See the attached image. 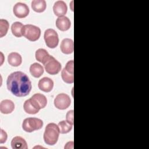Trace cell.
<instances>
[{
  "label": "cell",
  "mask_w": 149,
  "mask_h": 149,
  "mask_svg": "<svg viewBox=\"0 0 149 149\" xmlns=\"http://www.w3.org/2000/svg\"><path fill=\"white\" fill-rule=\"evenodd\" d=\"M6 85L8 90L18 97L29 95L32 88L28 76L20 71L10 73L7 78Z\"/></svg>",
  "instance_id": "1"
},
{
  "label": "cell",
  "mask_w": 149,
  "mask_h": 149,
  "mask_svg": "<svg viewBox=\"0 0 149 149\" xmlns=\"http://www.w3.org/2000/svg\"><path fill=\"white\" fill-rule=\"evenodd\" d=\"M60 132L58 125L54 123H48L45 128L43 138L45 143L49 146H53L56 143L58 140Z\"/></svg>",
  "instance_id": "2"
},
{
  "label": "cell",
  "mask_w": 149,
  "mask_h": 149,
  "mask_svg": "<svg viewBox=\"0 0 149 149\" xmlns=\"http://www.w3.org/2000/svg\"><path fill=\"white\" fill-rule=\"evenodd\" d=\"M43 126L41 119L34 117L26 118L22 123V129L26 132L31 133L35 130L41 129Z\"/></svg>",
  "instance_id": "3"
},
{
  "label": "cell",
  "mask_w": 149,
  "mask_h": 149,
  "mask_svg": "<svg viewBox=\"0 0 149 149\" xmlns=\"http://www.w3.org/2000/svg\"><path fill=\"white\" fill-rule=\"evenodd\" d=\"M22 34L30 41H36L38 40L41 36L40 29L33 24L24 25L22 29Z\"/></svg>",
  "instance_id": "4"
},
{
  "label": "cell",
  "mask_w": 149,
  "mask_h": 149,
  "mask_svg": "<svg viewBox=\"0 0 149 149\" xmlns=\"http://www.w3.org/2000/svg\"><path fill=\"white\" fill-rule=\"evenodd\" d=\"M45 71L49 74H58L61 70V64L54 56H49L47 60L43 63Z\"/></svg>",
  "instance_id": "5"
},
{
  "label": "cell",
  "mask_w": 149,
  "mask_h": 149,
  "mask_svg": "<svg viewBox=\"0 0 149 149\" xmlns=\"http://www.w3.org/2000/svg\"><path fill=\"white\" fill-rule=\"evenodd\" d=\"M44 40L47 46L50 48H55L59 42V37L56 31L52 29H48L44 32Z\"/></svg>",
  "instance_id": "6"
},
{
  "label": "cell",
  "mask_w": 149,
  "mask_h": 149,
  "mask_svg": "<svg viewBox=\"0 0 149 149\" xmlns=\"http://www.w3.org/2000/svg\"><path fill=\"white\" fill-rule=\"evenodd\" d=\"M71 104V100L69 96L65 93L58 94L54 99L55 107L61 110L68 108Z\"/></svg>",
  "instance_id": "7"
},
{
  "label": "cell",
  "mask_w": 149,
  "mask_h": 149,
  "mask_svg": "<svg viewBox=\"0 0 149 149\" xmlns=\"http://www.w3.org/2000/svg\"><path fill=\"white\" fill-rule=\"evenodd\" d=\"M14 15L18 18H24L28 16L30 10L28 6L24 3L17 2L13 8Z\"/></svg>",
  "instance_id": "8"
},
{
  "label": "cell",
  "mask_w": 149,
  "mask_h": 149,
  "mask_svg": "<svg viewBox=\"0 0 149 149\" xmlns=\"http://www.w3.org/2000/svg\"><path fill=\"white\" fill-rule=\"evenodd\" d=\"M38 87L41 91L48 93L53 88L54 81L50 78L44 77L39 80Z\"/></svg>",
  "instance_id": "9"
},
{
  "label": "cell",
  "mask_w": 149,
  "mask_h": 149,
  "mask_svg": "<svg viewBox=\"0 0 149 149\" xmlns=\"http://www.w3.org/2000/svg\"><path fill=\"white\" fill-rule=\"evenodd\" d=\"M68 10V7L66 3L63 1H57L55 2L53 6V11L54 14L58 16H64Z\"/></svg>",
  "instance_id": "10"
},
{
  "label": "cell",
  "mask_w": 149,
  "mask_h": 149,
  "mask_svg": "<svg viewBox=\"0 0 149 149\" xmlns=\"http://www.w3.org/2000/svg\"><path fill=\"white\" fill-rule=\"evenodd\" d=\"M71 26L69 19L65 16L58 17L56 20V26L61 31H65L69 30Z\"/></svg>",
  "instance_id": "11"
},
{
  "label": "cell",
  "mask_w": 149,
  "mask_h": 149,
  "mask_svg": "<svg viewBox=\"0 0 149 149\" xmlns=\"http://www.w3.org/2000/svg\"><path fill=\"white\" fill-rule=\"evenodd\" d=\"M60 49L62 52L65 54H72L74 49L73 41L70 38H64L61 43Z\"/></svg>",
  "instance_id": "12"
},
{
  "label": "cell",
  "mask_w": 149,
  "mask_h": 149,
  "mask_svg": "<svg viewBox=\"0 0 149 149\" xmlns=\"http://www.w3.org/2000/svg\"><path fill=\"white\" fill-rule=\"evenodd\" d=\"M15 109L13 102L10 100H2L0 103V111L4 114L10 113Z\"/></svg>",
  "instance_id": "13"
},
{
  "label": "cell",
  "mask_w": 149,
  "mask_h": 149,
  "mask_svg": "<svg viewBox=\"0 0 149 149\" xmlns=\"http://www.w3.org/2000/svg\"><path fill=\"white\" fill-rule=\"evenodd\" d=\"M13 149H27L28 148L26 140L20 136L14 137L11 141Z\"/></svg>",
  "instance_id": "14"
},
{
  "label": "cell",
  "mask_w": 149,
  "mask_h": 149,
  "mask_svg": "<svg viewBox=\"0 0 149 149\" xmlns=\"http://www.w3.org/2000/svg\"><path fill=\"white\" fill-rule=\"evenodd\" d=\"M8 61L10 65L17 67L21 65L22 62V58L19 53L13 52L9 54L8 56Z\"/></svg>",
  "instance_id": "15"
},
{
  "label": "cell",
  "mask_w": 149,
  "mask_h": 149,
  "mask_svg": "<svg viewBox=\"0 0 149 149\" xmlns=\"http://www.w3.org/2000/svg\"><path fill=\"white\" fill-rule=\"evenodd\" d=\"M30 72L33 77L38 78L43 74L44 68L40 63H34L30 66Z\"/></svg>",
  "instance_id": "16"
},
{
  "label": "cell",
  "mask_w": 149,
  "mask_h": 149,
  "mask_svg": "<svg viewBox=\"0 0 149 149\" xmlns=\"http://www.w3.org/2000/svg\"><path fill=\"white\" fill-rule=\"evenodd\" d=\"M31 8L38 13L44 12L47 7L46 2L44 0H34L31 2Z\"/></svg>",
  "instance_id": "17"
},
{
  "label": "cell",
  "mask_w": 149,
  "mask_h": 149,
  "mask_svg": "<svg viewBox=\"0 0 149 149\" xmlns=\"http://www.w3.org/2000/svg\"><path fill=\"white\" fill-rule=\"evenodd\" d=\"M35 56L36 60L43 64L50 55L45 49L39 48L36 51Z\"/></svg>",
  "instance_id": "18"
},
{
  "label": "cell",
  "mask_w": 149,
  "mask_h": 149,
  "mask_svg": "<svg viewBox=\"0 0 149 149\" xmlns=\"http://www.w3.org/2000/svg\"><path fill=\"white\" fill-rule=\"evenodd\" d=\"M23 26H24L21 22H14L11 26V30L12 34L16 37H21L23 36L22 29Z\"/></svg>",
  "instance_id": "19"
},
{
  "label": "cell",
  "mask_w": 149,
  "mask_h": 149,
  "mask_svg": "<svg viewBox=\"0 0 149 149\" xmlns=\"http://www.w3.org/2000/svg\"><path fill=\"white\" fill-rule=\"evenodd\" d=\"M59 132L62 134L68 133L71 131L73 125L67 120H62L58 123Z\"/></svg>",
  "instance_id": "20"
},
{
  "label": "cell",
  "mask_w": 149,
  "mask_h": 149,
  "mask_svg": "<svg viewBox=\"0 0 149 149\" xmlns=\"http://www.w3.org/2000/svg\"><path fill=\"white\" fill-rule=\"evenodd\" d=\"M40 105L41 109L45 108L47 104V100L46 97L40 93H36L31 97Z\"/></svg>",
  "instance_id": "21"
},
{
  "label": "cell",
  "mask_w": 149,
  "mask_h": 149,
  "mask_svg": "<svg viewBox=\"0 0 149 149\" xmlns=\"http://www.w3.org/2000/svg\"><path fill=\"white\" fill-rule=\"evenodd\" d=\"M23 108L24 111L29 114H36L39 112V111L33 105L30 99L25 101L23 105Z\"/></svg>",
  "instance_id": "22"
},
{
  "label": "cell",
  "mask_w": 149,
  "mask_h": 149,
  "mask_svg": "<svg viewBox=\"0 0 149 149\" xmlns=\"http://www.w3.org/2000/svg\"><path fill=\"white\" fill-rule=\"evenodd\" d=\"M61 76L62 79L63 80L64 82L68 83V84H72L73 83L74 81V75L73 74H71L69 73L64 68L61 72Z\"/></svg>",
  "instance_id": "23"
},
{
  "label": "cell",
  "mask_w": 149,
  "mask_h": 149,
  "mask_svg": "<svg viewBox=\"0 0 149 149\" xmlns=\"http://www.w3.org/2000/svg\"><path fill=\"white\" fill-rule=\"evenodd\" d=\"M9 26V23L6 20L2 19L0 20V37H3L6 34Z\"/></svg>",
  "instance_id": "24"
},
{
  "label": "cell",
  "mask_w": 149,
  "mask_h": 149,
  "mask_svg": "<svg viewBox=\"0 0 149 149\" xmlns=\"http://www.w3.org/2000/svg\"><path fill=\"white\" fill-rule=\"evenodd\" d=\"M73 65H74V61L73 60H70V61H69L66 64V66L65 67V69L70 73L71 74H74V67H73Z\"/></svg>",
  "instance_id": "25"
},
{
  "label": "cell",
  "mask_w": 149,
  "mask_h": 149,
  "mask_svg": "<svg viewBox=\"0 0 149 149\" xmlns=\"http://www.w3.org/2000/svg\"><path fill=\"white\" fill-rule=\"evenodd\" d=\"M73 110H70L67 112L66 116V120H67L72 125H73Z\"/></svg>",
  "instance_id": "26"
},
{
  "label": "cell",
  "mask_w": 149,
  "mask_h": 149,
  "mask_svg": "<svg viewBox=\"0 0 149 149\" xmlns=\"http://www.w3.org/2000/svg\"><path fill=\"white\" fill-rule=\"evenodd\" d=\"M7 133L5 131H4L3 129L1 130V137H0V143L1 144L4 143L6 142L7 140Z\"/></svg>",
  "instance_id": "27"
}]
</instances>
